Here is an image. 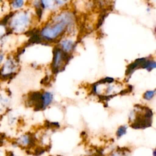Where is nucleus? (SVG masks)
I'll return each mask as SVG.
<instances>
[{"label":"nucleus","mask_w":156,"mask_h":156,"mask_svg":"<svg viewBox=\"0 0 156 156\" xmlns=\"http://www.w3.org/2000/svg\"><path fill=\"white\" fill-rule=\"evenodd\" d=\"M152 155H153V156H156V151H155V149L153 151Z\"/></svg>","instance_id":"dca6fc26"},{"label":"nucleus","mask_w":156,"mask_h":156,"mask_svg":"<svg viewBox=\"0 0 156 156\" xmlns=\"http://www.w3.org/2000/svg\"><path fill=\"white\" fill-rule=\"evenodd\" d=\"M25 2L24 1H12L10 2L9 7L13 10L12 12L20 10L24 4Z\"/></svg>","instance_id":"9d476101"},{"label":"nucleus","mask_w":156,"mask_h":156,"mask_svg":"<svg viewBox=\"0 0 156 156\" xmlns=\"http://www.w3.org/2000/svg\"><path fill=\"white\" fill-rule=\"evenodd\" d=\"M155 90H150V91H147L144 93V95H143V98L144 99H146V100H150L155 95Z\"/></svg>","instance_id":"4468645a"},{"label":"nucleus","mask_w":156,"mask_h":156,"mask_svg":"<svg viewBox=\"0 0 156 156\" xmlns=\"http://www.w3.org/2000/svg\"><path fill=\"white\" fill-rule=\"evenodd\" d=\"M43 99V108H45L48 105H49L52 100V95L49 92H44L42 94Z\"/></svg>","instance_id":"9b49d317"},{"label":"nucleus","mask_w":156,"mask_h":156,"mask_svg":"<svg viewBox=\"0 0 156 156\" xmlns=\"http://www.w3.org/2000/svg\"><path fill=\"white\" fill-rule=\"evenodd\" d=\"M10 104V97L5 90L0 89V116L6 112Z\"/></svg>","instance_id":"423d86ee"},{"label":"nucleus","mask_w":156,"mask_h":156,"mask_svg":"<svg viewBox=\"0 0 156 156\" xmlns=\"http://www.w3.org/2000/svg\"><path fill=\"white\" fill-rule=\"evenodd\" d=\"M60 45L61 46L60 49L63 52L68 54L73 50V49L74 48L75 44L71 40H65L60 43Z\"/></svg>","instance_id":"1a4fd4ad"},{"label":"nucleus","mask_w":156,"mask_h":156,"mask_svg":"<svg viewBox=\"0 0 156 156\" xmlns=\"http://www.w3.org/2000/svg\"><path fill=\"white\" fill-rule=\"evenodd\" d=\"M53 54L52 69L53 71L57 73L62 67H65L63 64H66L71 58V57L68 53L63 52L60 48H55L53 51Z\"/></svg>","instance_id":"39448f33"},{"label":"nucleus","mask_w":156,"mask_h":156,"mask_svg":"<svg viewBox=\"0 0 156 156\" xmlns=\"http://www.w3.org/2000/svg\"><path fill=\"white\" fill-rule=\"evenodd\" d=\"M18 68V60L14 57L7 56L0 67V78L5 80L12 77L16 73Z\"/></svg>","instance_id":"20e7f679"},{"label":"nucleus","mask_w":156,"mask_h":156,"mask_svg":"<svg viewBox=\"0 0 156 156\" xmlns=\"http://www.w3.org/2000/svg\"><path fill=\"white\" fill-rule=\"evenodd\" d=\"M2 21L5 24L10 34H17L27 30L30 24L31 17L28 11L20 10L12 12Z\"/></svg>","instance_id":"f03ea898"},{"label":"nucleus","mask_w":156,"mask_h":156,"mask_svg":"<svg viewBox=\"0 0 156 156\" xmlns=\"http://www.w3.org/2000/svg\"><path fill=\"white\" fill-rule=\"evenodd\" d=\"M141 110L132 112L129 117L130 121H132L130 127L134 129H144L151 127L152 125V112L147 107H141Z\"/></svg>","instance_id":"7ed1b4c3"},{"label":"nucleus","mask_w":156,"mask_h":156,"mask_svg":"<svg viewBox=\"0 0 156 156\" xmlns=\"http://www.w3.org/2000/svg\"><path fill=\"white\" fill-rule=\"evenodd\" d=\"M58 156H62V155H58Z\"/></svg>","instance_id":"f3484780"},{"label":"nucleus","mask_w":156,"mask_h":156,"mask_svg":"<svg viewBox=\"0 0 156 156\" xmlns=\"http://www.w3.org/2000/svg\"><path fill=\"white\" fill-rule=\"evenodd\" d=\"M7 57V55H6L5 51L3 49L0 48V67L2 66V65L4 62Z\"/></svg>","instance_id":"2eb2a0df"},{"label":"nucleus","mask_w":156,"mask_h":156,"mask_svg":"<svg viewBox=\"0 0 156 156\" xmlns=\"http://www.w3.org/2000/svg\"><path fill=\"white\" fill-rule=\"evenodd\" d=\"M10 35L6 25L2 21H0V48L2 49V46L5 44L6 39Z\"/></svg>","instance_id":"6e6552de"},{"label":"nucleus","mask_w":156,"mask_h":156,"mask_svg":"<svg viewBox=\"0 0 156 156\" xmlns=\"http://www.w3.org/2000/svg\"><path fill=\"white\" fill-rule=\"evenodd\" d=\"M46 149L41 147H37L35 149L34 152V156H40L43 155L46 151Z\"/></svg>","instance_id":"ddd939ff"},{"label":"nucleus","mask_w":156,"mask_h":156,"mask_svg":"<svg viewBox=\"0 0 156 156\" xmlns=\"http://www.w3.org/2000/svg\"><path fill=\"white\" fill-rule=\"evenodd\" d=\"M145 60H146V58H138L137 60H136L133 63L129 65L127 68L126 74L127 76L130 75L131 74H132V73L135 69H136L138 68H142L143 64L144 62L145 61Z\"/></svg>","instance_id":"0eeeda50"},{"label":"nucleus","mask_w":156,"mask_h":156,"mask_svg":"<svg viewBox=\"0 0 156 156\" xmlns=\"http://www.w3.org/2000/svg\"><path fill=\"white\" fill-rule=\"evenodd\" d=\"M73 23V17L70 13H63L56 16L51 23L41 30L40 36L47 40H53L63 34Z\"/></svg>","instance_id":"f257e3e1"},{"label":"nucleus","mask_w":156,"mask_h":156,"mask_svg":"<svg viewBox=\"0 0 156 156\" xmlns=\"http://www.w3.org/2000/svg\"><path fill=\"white\" fill-rule=\"evenodd\" d=\"M127 127L126 126H119L116 131V135L118 138H121L123 135H124L127 132Z\"/></svg>","instance_id":"f8f14e48"}]
</instances>
